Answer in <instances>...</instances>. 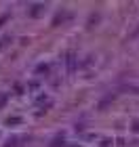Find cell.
I'll return each mask as SVG.
<instances>
[{"mask_svg":"<svg viewBox=\"0 0 139 147\" xmlns=\"http://www.w3.org/2000/svg\"><path fill=\"white\" fill-rule=\"evenodd\" d=\"M9 40H11V38H2V40H0V49H4V46L9 44Z\"/></svg>","mask_w":139,"mask_h":147,"instance_id":"7a4b0ae2","label":"cell"},{"mask_svg":"<svg viewBox=\"0 0 139 147\" xmlns=\"http://www.w3.org/2000/svg\"><path fill=\"white\" fill-rule=\"evenodd\" d=\"M65 61H68V71H70V74H74V69H76V59H74V55L70 53Z\"/></svg>","mask_w":139,"mask_h":147,"instance_id":"6da1fadb","label":"cell"}]
</instances>
